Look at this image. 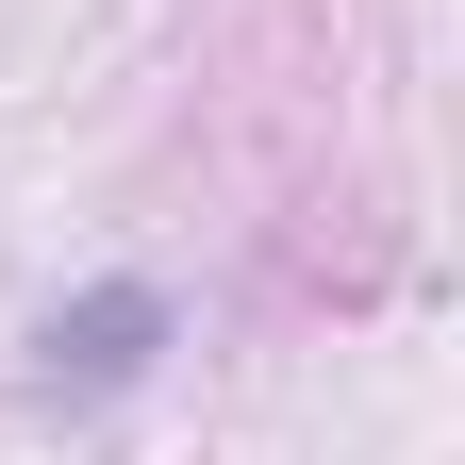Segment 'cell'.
<instances>
[{
	"instance_id": "1",
	"label": "cell",
	"mask_w": 465,
	"mask_h": 465,
	"mask_svg": "<svg viewBox=\"0 0 465 465\" xmlns=\"http://www.w3.org/2000/svg\"><path fill=\"white\" fill-rule=\"evenodd\" d=\"M150 349H166V282H100V300H67V316L34 332V382L50 399H116Z\"/></svg>"
}]
</instances>
